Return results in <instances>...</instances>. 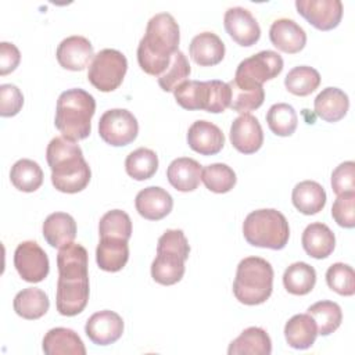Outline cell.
Returning a JSON list of instances; mask_svg holds the SVG:
<instances>
[{
    "mask_svg": "<svg viewBox=\"0 0 355 355\" xmlns=\"http://www.w3.org/2000/svg\"><path fill=\"white\" fill-rule=\"evenodd\" d=\"M55 55L58 64L64 69L83 71L94 57L93 44L85 36L72 35L61 40Z\"/></svg>",
    "mask_w": 355,
    "mask_h": 355,
    "instance_id": "obj_16",
    "label": "cell"
},
{
    "mask_svg": "<svg viewBox=\"0 0 355 355\" xmlns=\"http://www.w3.org/2000/svg\"><path fill=\"white\" fill-rule=\"evenodd\" d=\"M287 344L295 349L311 348L318 337V327L309 313H297L284 326Z\"/></svg>",
    "mask_w": 355,
    "mask_h": 355,
    "instance_id": "obj_27",
    "label": "cell"
},
{
    "mask_svg": "<svg viewBox=\"0 0 355 355\" xmlns=\"http://www.w3.org/2000/svg\"><path fill=\"white\" fill-rule=\"evenodd\" d=\"M96 112L94 97L83 89H68L57 100L54 125L62 137L78 141L90 135L92 118Z\"/></svg>",
    "mask_w": 355,
    "mask_h": 355,
    "instance_id": "obj_3",
    "label": "cell"
},
{
    "mask_svg": "<svg viewBox=\"0 0 355 355\" xmlns=\"http://www.w3.org/2000/svg\"><path fill=\"white\" fill-rule=\"evenodd\" d=\"M331 189L340 196L344 193H355V164L354 161L341 162L331 173Z\"/></svg>",
    "mask_w": 355,
    "mask_h": 355,
    "instance_id": "obj_45",
    "label": "cell"
},
{
    "mask_svg": "<svg viewBox=\"0 0 355 355\" xmlns=\"http://www.w3.org/2000/svg\"><path fill=\"white\" fill-rule=\"evenodd\" d=\"M46 159L51 169V183L61 193H79L90 182L92 171L82 148L65 137H54L46 148Z\"/></svg>",
    "mask_w": 355,
    "mask_h": 355,
    "instance_id": "obj_2",
    "label": "cell"
},
{
    "mask_svg": "<svg viewBox=\"0 0 355 355\" xmlns=\"http://www.w3.org/2000/svg\"><path fill=\"white\" fill-rule=\"evenodd\" d=\"M43 352L47 355H85L86 348L82 338L71 329H50L42 343Z\"/></svg>",
    "mask_w": 355,
    "mask_h": 355,
    "instance_id": "obj_21",
    "label": "cell"
},
{
    "mask_svg": "<svg viewBox=\"0 0 355 355\" xmlns=\"http://www.w3.org/2000/svg\"><path fill=\"white\" fill-rule=\"evenodd\" d=\"M201 180L209 191L222 194L230 191L236 184V173L234 171L222 162L209 164L201 172Z\"/></svg>",
    "mask_w": 355,
    "mask_h": 355,
    "instance_id": "obj_39",
    "label": "cell"
},
{
    "mask_svg": "<svg viewBox=\"0 0 355 355\" xmlns=\"http://www.w3.org/2000/svg\"><path fill=\"white\" fill-rule=\"evenodd\" d=\"M126 173L135 180H147L153 178L158 169V157L155 151L139 147L129 153L125 159Z\"/></svg>",
    "mask_w": 355,
    "mask_h": 355,
    "instance_id": "obj_36",
    "label": "cell"
},
{
    "mask_svg": "<svg viewBox=\"0 0 355 355\" xmlns=\"http://www.w3.org/2000/svg\"><path fill=\"white\" fill-rule=\"evenodd\" d=\"M179 25L169 12L153 15L137 46V62L140 68L146 73L157 78L162 75L171 64L172 55L179 50Z\"/></svg>",
    "mask_w": 355,
    "mask_h": 355,
    "instance_id": "obj_1",
    "label": "cell"
},
{
    "mask_svg": "<svg viewBox=\"0 0 355 355\" xmlns=\"http://www.w3.org/2000/svg\"><path fill=\"white\" fill-rule=\"evenodd\" d=\"M326 283L330 290L340 295L351 297L355 294V272L352 266L343 262H336L326 272Z\"/></svg>",
    "mask_w": 355,
    "mask_h": 355,
    "instance_id": "obj_43",
    "label": "cell"
},
{
    "mask_svg": "<svg viewBox=\"0 0 355 355\" xmlns=\"http://www.w3.org/2000/svg\"><path fill=\"white\" fill-rule=\"evenodd\" d=\"M272 352V341L268 333L261 327H247L234 338L227 348L229 355H269Z\"/></svg>",
    "mask_w": 355,
    "mask_h": 355,
    "instance_id": "obj_29",
    "label": "cell"
},
{
    "mask_svg": "<svg viewBox=\"0 0 355 355\" xmlns=\"http://www.w3.org/2000/svg\"><path fill=\"white\" fill-rule=\"evenodd\" d=\"M173 96L176 103L184 110L207 111L209 101V83L208 80H186L173 90Z\"/></svg>",
    "mask_w": 355,
    "mask_h": 355,
    "instance_id": "obj_32",
    "label": "cell"
},
{
    "mask_svg": "<svg viewBox=\"0 0 355 355\" xmlns=\"http://www.w3.org/2000/svg\"><path fill=\"white\" fill-rule=\"evenodd\" d=\"M227 85L232 93L229 107L233 111H237L240 114H248L250 111H254L263 104L265 90L262 86L245 87V86L236 85L233 80H230Z\"/></svg>",
    "mask_w": 355,
    "mask_h": 355,
    "instance_id": "obj_40",
    "label": "cell"
},
{
    "mask_svg": "<svg viewBox=\"0 0 355 355\" xmlns=\"http://www.w3.org/2000/svg\"><path fill=\"white\" fill-rule=\"evenodd\" d=\"M24 105V96L21 90L12 83H4L0 86V115L14 116Z\"/></svg>",
    "mask_w": 355,
    "mask_h": 355,
    "instance_id": "obj_46",
    "label": "cell"
},
{
    "mask_svg": "<svg viewBox=\"0 0 355 355\" xmlns=\"http://www.w3.org/2000/svg\"><path fill=\"white\" fill-rule=\"evenodd\" d=\"M187 144L201 155H215L223 148L225 136L215 123L198 119L187 130Z\"/></svg>",
    "mask_w": 355,
    "mask_h": 355,
    "instance_id": "obj_17",
    "label": "cell"
},
{
    "mask_svg": "<svg viewBox=\"0 0 355 355\" xmlns=\"http://www.w3.org/2000/svg\"><path fill=\"white\" fill-rule=\"evenodd\" d=\"M100 237H116L129 240L132 236V220L122 209H111L105 212L98 222Z\"/></svg>",
    "mask_w": 355,
    "mask_h": 355,
    "instance_id": "obj_41",
    "label": "cell"
},
{
    "mask_svg": "<svg viewBox=\"0 0 355 355\" xmlns=\"http://www.w3.org/2000/svg\"><path fill=\"white\" fill-rule=\"evenodd\" d=\"M355 193H344L337 196L331 207V216L334 222L345 229L355 226Z\"/></svg>",
    "mask_w": 355,
    "mask_h": 355,
    "instance_id": "obj_44",
    "label": "cell"
},
{
    "mask_svg": "<svg viewBox=\"0 0 355 355\" xmlns=\"http://www.w3.org/2000/svg\"><path fill=\"white\" fill-rule=\"evenodd\" d=\"M283 58L273 50H262L244 58L236 69L233 82L239 86L259 87L263 82L276 78L283 71Z\"/></svg>",
    "mask_w": 355,
    "mask_h": 355,
    "instance_id": "obj_8",
    "label": "cell"
},
{
    "mask_svg": "<svg viewBox=\"0 0 355 355\" xmlns=\"http://www.w3.org/2000/svg\"><path fill=\"white\" fill-rule=\"evenodd\" d=\"M89 301V276H58L55 306L62 316L80 313Z\"/></svg>",
    "mask_w": 355,
    "mask_h": 355,
    "instance_id": "obj_10",
    "label": "cell"
},
{
    "mask_svg": "<svg viewBox=\"0 0 355 355\" xmlns=\"http://www.w3.org/2000/svg\"><path fill=\"white\" fill-rule=\"evenodd\" d=\"M320 85L319 72L308 65H298L288 71L284 78L286 89L295 96H308Z\"/></svg>",
    "mask_w": 355,
    "mask_h": 355,
    "instance_id": "obj_37",
    "label": "cell"
},
{
    "mask_svg": "<svg viewBox=\"0 0 355 355\" xmlns=\"http://www.w3.org/2000/svg\"><path fill=\"white\" fill-rule=\"evenodd\" d=\"M201 172L202 168L198 161L189 157H180L169 164L166 169V178L172 187L179 191L187 193L198 187L201 180Z\"/></svg>",
    "mask_w": 355,
    "mask_h": 355,
    "instance_id": "obj_23",
    "label": "cell"
},
{
    "mask_svg": "<svg viewBox=\"0 0 355 355\" xmlns=\"http://www.w3.org/2000/svg\"><path fill=\"white\" fill-rule=\"evenodd\" d=\"M291 200L301 214L315 215L326 205V191L315 180H302L294 186Z\"/></svg>",
    "mask_w": 355,
    "mask_h": 355,
    "instance_id": "obj_28",
    "label": "cell"
},
{
    "mask_svg": "<svg viewBox=\"0 0 355 355\" xmlns=\"http://www.w3.org/2000/svg\"><path fill=\"white\" fill-rule=\"evenodd\" d=\"M14 266L22 280L39 283L49 275L50 263L44 250L33 240L22 241L14 252Z\"/></svg>",
    "mask_w": 355,
    "mask_h": 355,
    "instance_id": "obj_11",
    "label": "cell"
},
{
    "mask_svg": "<svg viewBox=\"0 0 355 355\" xmlns=\"http://www.w3.org/2000/svg\"><path fill=\"white\" fill-rule=\"evenodd\" d=\"M269 39L276 49L288 54L300 53L306 44L305 31L288 18H279L272 22Z\"/></svg>",
    "mask_w": 355,
    "mask_h": 355,
    "instance_id": "obj_19",
    "label": "cell"
},
{
    "mask_svg": "<svg viewBox=\"0 0 355 355\" xmlns=\"http://www.w3.org/2000/svg\"><path fill=\"white\" fill-rule=\"evenodd\" d=\"M301 243L309 257L315 259H323L334 251L336 237L327 225L322 222H313L309 223L302 232Z\"/></svg>",
    "mask_w": 355,
    "mask_h": 355,
    "instance_id": "obj_22",
    "label": "cell"
},
{
    "mask_svg": "<svg viewBox=\"0 0 355 355\" xmlns=\"http://www.w3.org/2000/svg\"><path fill=\"white\" fill-rule=\"evenodd\" d=\"M85 333L96 345H110L118 341L123 333V320L114 311L93 313L85 326Z\"/></svg>",
    "mask_w": 355,
    "mask_h": 355,
    "instance_id": "obj_14",
    "label": "cell"
},
{
    "mask_svg": "<svg viewBox=\"0 0 355 355\" xmlns=\"http://www.w3.org/2000/svg\"><path fill=\"white\" fill-rule=\"evenodd\" d=\"M273 290V268L261 257H247L237 265L233 294L244 305L263 304Z\"/></svg>",
    "mask_w": 355,
    "mask_h": 355,
    "instance_id": "obj_5",
    "label": "cell"
},
{
    "mask_svg": "<svg viewBox=\"0 0 355 355\" xmlns=\"http://www.w3.org/2000/svg\"><path fill=\"white\" fill-rule=\"evenodd\" d=\"M266 122L269 129L276 136L286 137L295 132L298 116L293 105L287 103H277L269 108L266 114Z\"/></svg>",
    "mask_w": 355,
    "mask_h": 355,
    "instance_id": "obj_38",
    "label": "cell"
},
{
    "mask_svg": "<svg viewBox=\"0 0 355 355\" xmlns=\"http://www.w3.org/2000/svg\"><path fill=\"white\" fill-rule=\"evenodd\" d=\"M230 141L243 154H254L263 144V132L259 121L251 114H241L230 126Z\"/></svg>",
    "mask_w": 355,
    "mask_h": 355,
    "instance_id": "obj_15",
    "label": "cell"
},
{
    "mask_svg": "<svg viewBox=\"0 0 355 355\" xmlns=\"http://www.w3.org/2000/svg\"><path fill=\"white\" fill-rule=\"evenodd\" d=\"M12 305L18 316L28 320H35L46 315L50 301L43 290L37 287H28L17 293Z\"/></svg>",
    "mask_w": 355,
    "mask_h": 355,
    "instance_id": "obj_30",
    "label": "cell"
},
{
    "mask_svg": "<svg viewBox=\"0 0 355 355\" xmlns=\"http://www.w3.org/2000/svg\"><path fill=\"white\" fill-rule=\"evenodd\" d=\"M129 259L128 240L116 237H100L96 248V261L105 272L121 270Z\"/></svg>",
    "mask_w": 355,
    "mask_h": 355,
    "instance_id": "obj_26",
    "label": "cell"
},
{
    "mask_svg": "<svg viewBox=\"0 0 355 355\" xmlns=\"http://www.w3.org/2000/svg\"><path fill=\"white\" fill-rule=\"evenodd\" d=\"M58 275H78L87 276V251L83 245L69 243L60 248L57 254Z\"/></svg>",
    "mask_w": 355,
    "mask_h": 355,
    "instance_id": "obj_34",
    "label": "cell"
},
{
    "mask_svg": "<svg viewBox=\"0 0 355 355\" xmlns=\"http://www.w3.org/2000/svg\"><path fill=\"white\" fill-rule=\"evenodd\" d=\"M128 71L126 57L115 49H103L94 54L89 65L87 79L100 92H112L119 87Z\"/></svg>",
    "mask_w": 355,
    "mask_h": 355,
    "instance_id": "obj_7",
    "label": "cell"
},
{
    "mask_svg": "<svg viewBox=\"0 0 355 355\" xmlns=\"http://www.w3.org/2000/svg\"><path fill=\"white\" fill-rule=\"evenodd\" d=\"M135 205L139 215L144 219L159 220L172 211L173 198L165 189L148 186L137 193Z\"/></svg>",
    "mask_w": 355,
    "mask_h": 355,
    "instance_id": "obj_18",
    "label": "cell"
},
{
    "mask_svg": "<svg viewBox=\"0 0 355 355\" xmlns=\"http://www.w3.org/2000/svg\"><path fill=\"white\" fill-rule=\"evenodd\" d=\"M223 25L229 36L240 46L250 47L261 37V28L250 10L230 7L223 15Z\"/></svg>",
    "mask_w": 355,
    "mask_h": 355,
    "instance_id": "obj_13",
    "label": "cell"
},
{
    "mask_svg": "<svg viewBox=\"0 0 355 355\" xmlns=\"http://www.w3.org/2000/svg\"><path fill=\"white\" fill-rule=\"evenodd\" d=\"M306 313H309L318 327V334L329 336L336 331L343 322V312L337 302L333 301H318L312 304Z\"/></svg>",
    "mask_w": 355,
    "mask_h": 355,
    "instance_id": "obj_35",
    "label": "cell"
},
{
    "mask_svg": "<svg viewBox=\"0 0 355 355\" xmlns=\"http://www.w3.org/2000/svg\"><path fill=\"white\" fill-rule=\"evenodd\" d=\"M10 180L12 186L19 191L32 193L42 186L43 171L36 161L22 158L11 166Z\"/></svg>",
    "mask_w": 355,
    "mask_h": 355,
    "instance_id": "obj_33",
    "label": "cell"
},
{
    "mask_svg": "<svg viewBox=\"0 0 355 355\" xmlns=\"http://www.w3.org/2000/svg\"><path fill=\"white\" fill-rule=\"evenodd\" d=\"M316 283V272L306 262H294L283 273L284 288L293 295H305L312 291Z\"/></svg>",
    "mask_w": 355,
    "mask_h": 355,
    "instance_id": "obj_31",
    "label": "cell"
},
{
    "mask_svg": "<svg viewBox=\"0 0 355 355\" xmlns=\"http://www.w3.org/2000/svg\"><path fill=\"white\" fill-rule=\"evenodd\" d=\"M295 7L298 14L319 31L334 29L343 17L340 0H297Z\"/></svg>",
    "mask_w": 355,
    "mask_h": 355,
    "instance_id": "obj_12",
    "label": "cell"
},
{
    "mask_svg": "<svg viewBox=\"0 0 355 355\" xmlns=\"http://www.w3.org/2000/svg\"><path fill=\"white\" fill-rule=\"evenodd\" d=\"M191 72L189 60L186 55L178 50L171 60V64L162 75L158 76V85L164 92H173L179 85L187 80Z\"/></svg>",
    "mask_w": 355,
    "mask_h": 355,
    "instance_id": "obj_42",
    "label": "cell"
},
{
    "mask_svg": "<svg viewBox=\"0 0 355 355\" xmlns=\"http://www.w3.org/2000/svg\"><path fill=\"white\" fill-rule=\"evenodd\" d=\"M137 119L125 108H112L100 116L98 135L110 146H128L137 137Z\"/></svg>",
    "mask_w": 355,
    "mask_h": 355,
    "instance_id": "obj_9",
    "label": "cell"
},
{
    "mask_svg": "<svg viewBox=\"0 0 355 355\" xmlns=\"http://www.w3.org/2000/svg\"><path fill=\"white\" fill-rule=\"evenodd\" d=\"M313 108L319 118L326 122L343 119L349 108V98L338 87H324L313 100Z\"/></svg>",
    "mask_w": 355,
    "mask_h": 355,
    "instance_id": "obj_24",
    "label": "cell"
},
{
    "mask_svg": "<svg viewBox=\"0 0 355 355\" xmlns=\"http://www.w3.org/2000/svg\"><path fill=\"white\" fill-rule=\"evenodd\" d=\"M243 234L248 244L254 247L282 250L288 243L290 227L286 216L280 211L262 208L245 216Z\"/></svg>",
    "mask_w": 355,
    "mask_h": 355,
    "instance_id": "obj_6",
    "label": "cell"
},
{
    "mask_svg": "<svg viewBox=\"0 0 355 355\" xmlns=\"http://www.w3.org/2000/svg\"><path fill=\"white\" fill-rule=\"evenodd\" d=\"M42 232L47 244L61 248L75 240L76 222L67 212H53L44 219Z\"/></svg>",
    "mask_w": 355,
    "mask_h": 355,
    "instance_id": "obj_25",
    "label": "cell"
},
{
    "mask_svg": "<svg viewBox=\"0 0 355 355\" xmlns=\"http://www.w3.org/2000/svg\"><path fill=\"white\" fill-rule=\"evenodd\" d=\"M21 61V53L18 47L8 42L0 43V75L4 76L19 65Z\"/></svg>",
    "mask_w": 355,
    "mask_h": 355,
    "instance_id": "obj_47",
    "label": "cell"
},
{
    "mask_svg": "<svg viewBox=\"0 0 355 355\" xmlns=\"http://www.w3.org/2000/svg\"><path fill=\"white\" fill-rule=\"evenodd\" d=\"M189 51L197 65L214 67L225 57V43L214 32H201L191 39Z\"/></svg>",
    "mask_w": 355,
    "mask_h": 355,
    "instance_id": "obj_20",
    "label": "cell"
},
{
    "mask_svg": "<svg viewBox=\"0 0 355 355\" xmlns=\"http://www.w3.org/2000/svg\"><path fill=\"white\" fill-rule=\"evenodd\" d=\"M190 245L180 229H168L158 239L157 255L151 263V277L162 286H172L182 280L189 258Z\"/></svg>",
    "mask_w": 355,
    "mask_h": 355,
    "instance_id": "obj_4",
    "label": "cell"
}]
</instances>
